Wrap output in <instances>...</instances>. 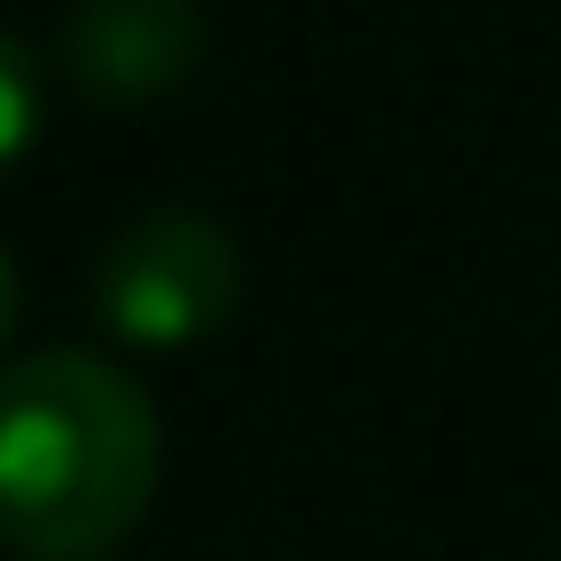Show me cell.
I'll use <instances>...</instances> for the list:
<instances>
[{
    "instance_id": "6da1fadb",
    "label": "cell",
    "mask_w": 561,
    "mask_h": 561,
    "mask_svg": "<svg viewBox=\"0 0 561 561\" xmlns=\"http://www.w3.org/2000/svg\"><path fill=\"white\" fill-rule=\"evenodd\" d=\"M165 430L149 388L91 347L0 371V545L18 561H116L158 504Z\"/></svg>"
},
{
    "instance_id": "7a4b0ae2",
    "label": "cell",
    "mask_w": 561,
    "mask_h": 561,
    "mask_svg": "<svg viewBox=\"0 0 561 561\" xmlns=\"http://www.w3.org/2000/svg\"><path fill=\"white\" fill-rule=\"evenodd\" d=\"M240 240L207 207H140L91 248V306H100L107 339L149 355L198 347L207 331H224L240 306Z\"/></svg>"
},
{
    "instance_id": "3957f363",
    "label": "cell",
    "mask_w": 561,
    "mask_h": 561,
    "mask_svg": "<svg viewBox=\"0 0 561 561\" xmlns=\"http://www.w3.org/2000/svg\"><path fill=\"white\" fill-rule=\"evenodd\" d=\"M207 58L198 0H67L58 67L91 107H158Z\"/></svg>"
},
{
    "instance_id": "277c9868",
    "label": "cell",
    "mask_w": 561,
    "mask_h": 561,
    "mask_svg": "<svg viewBox=\"0 0 561 561\" xmlns=\"http://www.w3.org/2000/svg\"><path fill=\"white\" fill-rule=\"evenodd\" d=\"M34 133H42V67H34V50L0 25V174L34 149Z\"/></svg>"
},
{
    "instance_id": "5b68a950",
    "label": "cell",
    "mask_w": 561,
    "mask_h": 561,
    "mask_svg": "<svg viewBox=\"0 0 561 561\" xmlns=\"http://www.w3.org/2000/svg\"><path fill=\"white\" fill-rule=\"evenodd\" d=\"M9 331H18V264L0 256V347H9Z\"/></svg>"
}]
</instances>
